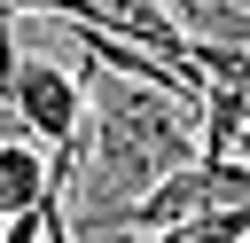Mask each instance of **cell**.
<instances>
[{"instance_id": "3957f363", "label": "cell", "mask_w": 250, "mask_h": 243, "mask_svg": "<svg viewBox=\"0 0 250 243\" xmlns=\"http://www.w3.org/2000/svg\"><path fill=\"white\" fill-rule=\"evenodd\" d=\"M109 8H148V16H172V0H109Z\"/></svg>"}, {"instance_id": "6da1fadb", "label": "cell", "mask_w": 250, "mask_h": 243, "mask_svg": "<svg viewBox=\"0 0 250 243\" xmlns=\"http://www.w3.org/2000/svg\"><path fill=\"white\" fill-rule=\"evenodd\" d=\"M16 118L31 125V141L78 149L86 141V78L62 63H23L16 71Z\"/></svg>"}, {"instance_id": "277c9868", "label": "cell", "mask_w": 250, "mask_h": 243, "mask_svg": "<svg viewBox=\"0 0 250 243\" xmlns=\"http://www.w3.org/2000/svg\"><path fill=\"white\" fill-rule=\"evenodd\" d=\"M234 157H242V165H250V133H242V149H234Z\"/></svg>"}, {"instance_id": "7a4b0ae2", "label": "cell", "mask_w": 250, "mask_h": 243, "mask_svg": "<svg viewBox=\"0 0 250 243\" xmlns=\"http://www.w3.org/2000/svg\"><path fill=\"white\" fill-rule=\"evenodd\" d=\"M55 204V157H39L31 141H0V219H23V212H47Z\"/></svg>"}]
</instances>
